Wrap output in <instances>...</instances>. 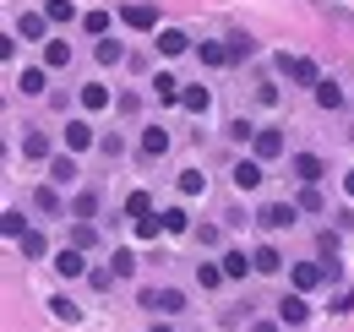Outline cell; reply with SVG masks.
<instances>
[{
    "label": "cell",
    "instance_id": "14",
    "mask_svg": "<svg viewBox=\"0 0 354 332\" xmlns=\"http://www.w3.org/2000/svg\"><path fill=\"white\" fill-rule=\"evenodd\" d=\"M49 316H55V322H71V327H77V322H82V305H71L66 294H55V299H49Z\"/></svg>",
    "mask_w": 354,
    "mask_h": 332
},
{
    "label": "cell",
    "instance_id": "34",
    "mask_svg": "<svg viewBox=\"0 0 354 332\" xmlns=\"http://www.w3.org/2000/svg\"><path fill=\"white\" fill-rule=\"evenodd\" d=\"M202 60H207V66H229L234 55H229V44H202Z\"/></svg>",
    "mask_w": 354,
    "mask_h": 332
},
{
    "label": "cell",
    "instance_id": "1",
    "mask_svg": "<svg viewBox=\"0 0 354 332\" xmlns=\"http://www.w3.org/2000/svg\"><path fill=\"white\" fill-rule=\"evenodd\" d=\"M142 305L153 316H175V311H185V294L180 289H142Z\"/></svg>",
    "mask_w": 354,
    "mask_h": 332
},
{
    "label": "cell",
    "instance_id": "36",
    "mask_svg": "<svg viewBox=\"0 0 354 332\" xmlns=\"http://www.w3.org/2000/svg\"><path fill=\"white\" fill-rule=\"evenodd\" d=\"M185 229H191V218H185L180 208H169V212H164V234H185Z\"/></svg>",
    "mask_w": 354,
    "mask_h": 332
},
{
    "label": "cell",
    "instance_id": "17",
    "mask_svg": "<svg viewBox=\"0 0 354 332\" xmlns=\"http://www.w3.org/2000/svg\"><path fill=\"white\" fill-rule=\"evenodd\" d=\"M153 93H158V104H180V93H185V87H180L175 77H169V71H158V82H153Z\"/></svg>",
    "mask_w": 354,
    "mask_h": 332
},
{
    "label": "cell",
    "instance_id": "12",
    "mask_svg": "<svg viewBox=\"0 0 354 332\" xmlns=\"http://www.w3.org/2000/svg\"><path fill=\"white\" fill-rule=\"evenodd\" d=\"M322 278H327V267H316V261H300V267H295V289L300 294H310Z\"/></svg>",
    "mask_w": 354,
    "mask_h": 332
},
{
    "label": "cell",
    "instance_id": "43",
    "mask_svg": "<svg viewBox=\"0 0 354 332\" xmlns=\"http://www.w3.org/2000/svg\"><path fill=\"white\" fill-rule=\"evenodd\" d=\"M229 44V55H234V60H245V55H251V39H240V33H234V39H223Z\"/></svg>",
    "mask_w": 354,
    "mask_h": 332
},
{
    "label": "cell",
    "instance_id": "22",
    "mask_svg": "<svg viewBox=\"0 0 354 332\" xmlns=\"http://www.w3.org/2000/svg\"><path fill=\"white\" fill-rule=\"evenodd\" d=\"M49 180L55 185H71L77 180V158H49Z\"/></svg>",
    "mask_w": 354,
    "mask_h": 332
},
{
    "label": "cell",
    "instance_id": "39",
    "mask_svg": "<svg viewBox=\"0 0 354 332\" xmlns=\"http://www.w3.org/2000/svg\"><path fill=\"white\" fill-rule=\"evenodd\" d=\"M158 229H164V218H136V234L142 240H158Z\"/></svg>",
    "mask_w": 354,
    "mask_h": 332
},
{
    "label": "cell",
    "instance_id": "44",
    "mask_svg": "<svg viewBox=\"0 0 354 332\" xmlns=\"http://www.w3.org/2000/svg\"><path fill=\"white\" fill-rule=\"evenodd\" d=\"M251 332H278V322H257V327H251Z\"/></svg>",
    "mask_w": 354,
    "mask_h": 332
},
{
    "label": "cell",
    "instance_id": "7",
    "mask_svg": "<svg viewBox=\"0 0 354 332\" xmlns=\"http://www.w3.org/2000/svg\"><path fill=\"white\" fill-rule=\"evenodd\" d=\"M251 153H257V158H278V153H283V131H257V136H251Z\"/></svg>",
    "mask_w": 354,
    "mask_h": 332
},
{
    "label": "cell",
    "instance_id": "28",
    "mask_svg": "<svg viewBox=\"0 0 354 332\" xmlns=\"http://www.w3.org/2000/svg\"><path fill=\"white\" fill-rule=\"evenodd\" d=\"M93 212H98V196H93V191H82V196L71 202V218H77V223H88Z\"/></svg>",
    "mask_w": 354,
    "mask_h": 332
},
{
    "label": "cell",
    "instance_id": "38",
    "mask_svg": "<svg viewBox=\"0 0 354 332\" xmlns=\"http://www.w3.org/2000/svg\"><path fill=\"white\" fill-rule=\"evenodd\" d=\"M180 191H185V196H196V191H207V174H196V169H191V174L180 180Z\"/></svg>",
    "mask_w": 354,
    "mask_h": 332
},
{
    "label": "cell",
    "instance_id": "30",
    "mask_svg": "<svg viewBox=\"0 0 354 332\" xmlns=\"http://www.w3.org/2000/svg\"><path fill=\"white\" fill-rule=\"evenodd\" d=\"M22 153H28V158H49V136H44V131H28Z\"/></svg>",
    "mask_w": 354,
    "mask_h": 332
},
{
    "label": "cell",
    "instance_id": "33",
    "mask_svg": "<svg viewBox=\"0 0 354 332\" xmlns=\"http://www.w3.org/2000/svg\"><path fill=\"white\" fill-rule=\"evenodd\" d=\"M82 28H88L93 39H104V33H109V11H88V17H82Z\"/></svg>",
    "mask_w": 354,
    "mask_h": 332
},
{
    "label": "cell",
    "instance_id": "3",
    "mask_svg": "<svg viewBox=\"0 0 354 332\" xmlns=\"http://www.w3.org/2000/svg\"><path fill=\"white\" fill-rule=\"evenodd\" d=\"M278 66L289 71V82H300V87H316V82H322L316 60H306V55H295V60H289V55H278Z\"/></svg>",
    "mask_w": 354,
    "mask_h": 332
},
{
    "label": "cell",
    "instance_id": "27",
    "mask_svg": "<svg viewBox=\"0 0 354 332\" xmlns=\"http://www.w3.org/2000/svg\"><path fill=\"white\" fill-rule=\"evenodd\" d=\"M126 212H131V218H153V196H147V191H131V196H126Z\"/></svg>",
    "mask_w": 354,
    "mask_h": 332
},
{
    "label": "cell",
    "instance_id": "24",
    "mask_svg": "<svg viewBox=\"0 0 354 332\" xmlns=\"http://www.w3.org/2000/svg\"><path fill=\"white\" fill-rule=\"evenodd\" d=\"M180 104H185L191 115H207V104H213V98H207V87H185V93H180Z\"/></svg>",
    "mask_w": 354,
    "mask_h": 332
},
{
    "label": "cell",
    "instance_id": "19",
    "mask_svg": "<svg viewBox=\"0 0 354 332\" xmlns=\"http://www.w3.org/2000/svg\"><path fill=\"white\" fill-rule=\"evenodd\" d=\"M158 49H164V55H185V49H191V39H185L180 28H164V33H158Z\"/></svg>",
    "mask_w": 354,
    "mask_h": 332
},
{
    "label": "cell",
    "instance_id": "46",
    "mask_svg": "<svg viewBox=\"0 0 354 332\" xmlns=\"http://www.w3.org/2000/svg\"><path fill=\"white\" fill-rule=\"evenodd\" d=\"M153 332H169V327H164V322H153Z\"/></svg>",
    "mask_w": 354,
    "mask_h": 332
},
{
    "label": "cell",
    "instance_id": "26",
    "mask_svg": "<svg viewBox=\"0 0 354 332\" xmlns=\"http://www.w3.org/2000/svg\"><path fill=\"white\" fill-rule=\"evenodd\" d=\"M17 246H22V256H28V261H39V256H44V234H39V229H28V234H22V240H17Z\"/></svg>",
    "mask_w": 354,
    "mask_h": 332
},
{
    "label": "cell",
    "instance_id": "15",
    "mask_svg": "<svg viewBox=\"0 0 354 332\" xmlns=\"http://www.w3.org/2000/svg\"><path fill=\"white\" fill-rule=\"evenodd\" d=\"M44 82H49V66H28V71L17 77V87H22L28 98H33V93H44Z\"/></svg>",
    "mask_w": 354,
    "mask_h": 332
},
{
    "label": "cell",
    "instance_id": "23",
    "mask_svg": "<svg viewBox=\"0 0 354 332\" xmlns=\"http://www.w3.org/2000/svg\"><path fill=\"white\" fill-rule=\"evenodd\" d=\"M251 261H257V273H278V267H283V256H278L272 246H257V250H251Z\"/></svg>",
    "mask_w": 354,
    "mask_h": 332
},
{
    "label": "cell",
    "instance_id": "18",
    "mask_svg": "<svg viewBox=\"0 0 354 332\" xmlns=\"http://www.w3.org/2000/svg\"><path fill=\"white\" fill-rule=\"evenodd\" d=\"M33 208L49 212V218H60V212H66V208H60V196H55V185H39V191H33Z\"/></svg>",
    "mask_w": 354,
    "mask_h": 332
},
{
    "label": "cell",
    "instance_id": "35",
    "mask_svg": "<svg viewBox=\"0 0 354 332\" xmlns=\"http://www.w3.org/2000/svg\"><path fill=\"white\" fill-rule=\"evenodd\" d=\"M109 267H115V278H131V273H136V250H115Z\"/></svg>",
    "mask_w": 354,
    "mask_h": 332
},
{
    "label": "cell",
    "instance_id": "8",
    "mask_svg": "<svg viewBox=\"0 0 354 332\" xmlns=\"http://www.w3.org/2000/svg\"><path fill=\"white\" fill-rule=\"evenodd\" d=\"M55 273H60V278H82V273H88V261H82V250H77V246H66L60 256H55Z\"/></svg>",
    "mask_w": 354,
    "mask_h": 332
},
{
    "label": "cell",
    "instance_id": "6",
    "mask_svg": "<svg viewBox=\"0 0 354 332\" xmlns=\"http://www.w3.org/2000/svg\"><path fill=\"white\" fill-rule=\"evenodd\" d=\"M229 180H234L240 191H257V185H262V158H240V164L229 169Z\"/></svg>",
    "mask_w": 354,
    "mask_h": 332
},
{
    "label": "cell",
    "instance_id": "32",
    "mask_svg": "<svg viewBox=\"0 0 354 332\" xmlns=\"http://www.w3.org/2000/svg\"><path fill=\"white\" fill-rule=\"evenodd\" d=\"M0 229H6L11 240H22V234H28V223H22V212H17V208H11V212H0Z\"/></svg>",
    "mask_w": 354,
    "mask_h": 332
},
{
    "label": "cell",
    "instance_id": "31",
    "mask_svg": "<svg viewBox=\"0 0 354 332\" xmlns=\"http://www.w3.org/2000/svg\"><path fill=\"white\" fill-rule=\"evenodd\" d=\"M196 278H202V289H218L229 273H223V261H218V267H213V261H202V267H196Z\"/></svg>",
    "mask_w": 354,
    "mask_h": 332
},
{
    "label": "cell",
    "instance_id": "41",
    "mask_svg": "<svg viewBox=\"0 0 354 332\" xmlns=\"http://www.w3.org/2000/svg\"><path fill=\"white\" fill-rule=\"evenodd\" d=\"M71 246H77V250L93 246V223H77V229H71Z\"/></svg>",
    "mask_w": 354,
    "mask_h": 332
},
{
    "label": "cell",
    "instance_id": "20",
    "mask_svg": "<svg viewBox=\"0 0 354 332\" xmlns=\"http://www.w3.org/2000/svg\"><path fill=\"white\" fill-rule=\"evenodd\" d=\"M316 104H322V109H344V87L338 82H316Z\"/></svg>",
    "mask_w": 354,
    "mask_h": 332
},
{
    "label": "cell",
    "instance_id": "16",
    "mask_svg": "<svg viewBox=\"0 0 354 332\" xmlns=\"http://www.w3.org/2000/svg\"><path fill=\"white\" fill-rule=\"evenodd\" d=\"M251 267H257V261H251L245 250H223V273H229V278H245Z\"/></svg>",
    "mask_w": 354,
    "mask_h": 332
},
{
    "label": "cell",
    "instance_id": "25",
    "mask_svg": "<svg viewBox=\"0 0 354 332\" xmlns=\"http://www.w3.org/2000/svg\"><path fill=\"white\" fill-rule=\"evenodd\" d=\"M104 104H109V87H104V82L82 87V109H88V115H93V109H104Z\"/></svg>",
    "mask_w": 354,
    "mask_h": 332
},
{
    "label": "cell",
    "instance_id": "2",
    "mask_svg": "<svg viewBox=\"0 0 354 332\" xmlns=\"http://www.w3.org/2000/svg\"><path fill=\"white\" fill-rule=\"evenodd\" d=\"M120 22H126V28H136V33H147V28H158V6L131 0V6H120Z\"/></svg>",
    "mask_w": 354,
    "mask_h": 332
},
{
    "label": "cell",
    "instance_id": "45",
    "mask_svg": "<svg viewBox=\"0 0 354 332\" xmlns=\"http://www.w3.org/2000/svg\"><path fill=\"white\" fill-rule=\"evenodd\" d=\"M344 191H349V196H354V169H349V174H344Z\"/></svg>",
    "mask_w": 354,
    "mask_h": 332
},
{
    "label": "cell",
    "instance_id": "21",
    "mask_svg": "<svg viewBox=\"0 0 354 332\" xmlns=\"http://www.w3.org/2000/svg\"><path fill=\"white\" fill-rule=\"evenodd\" d=\"M44 66H49V71H60V66H71V44L49 39V49H44Z\"/></svg>",
    "mask_w": 354,
    "mask_h": 332
},
{
    "label": "cell",
    "instance_id": "5",
    "mask_svg": "<svg viewBox=\"0 0 354 332\" xmlns=\"http://www.w3.org/2000/svg\"><path fill=\"white\" fill-rule=\"evenodd\" d=\"M306 316H310V305H306V294H300V289L278 299V322H283V327H300Z\"/></svg>",
    "mask_w": 354,
    "mask_h": 332
},
{
    "label": "cell",
    "instance_id": "9",
    "mask_svg": "<svg viewBox=\"0 0 354 332\" xmlns=\"http://www.w3.org/2000/svg\"><path fill=\"white\" fill-rule=\"evenodd\" d=\"M44 33H49L44 11H22V17H17V39H44Z\"/></svg>",
    "mask_w": 354,
    "mask_h": 332
},
{
    "label": "cell",
    "instance_id": "10",
    "mask_svg": "<svg viewBox=\"0 0 354 332\" xmlns=\"http://www.w3.org/2000/svg\"><path fill=\"white\" fill-rule=\"evenodd\" d=\"M93 142H98V136H93L88 120H71V125H66V147H71V153H88Z\"/></svg>",
    "mask_w": 354,
    "mask_h": 332
},
{
    "label": "cell",
    "instance_id": "42",
    "mask_svg": "<svg viewBox=\"0 0 354 332\" xmlns=\"http://www.w3.org/2000/svg\"><path fill=\"white\" fill-rule=\"evenodd\" d=\"M295 208H306V212H322V196H316V185H306V191H300V202H295Z\"/></svg>",
    "mask_w": 354,
    "mask_h": 332
},
{
    "label": "cell",
    "instance_id": "29",
    "mask_svg": "<svg viewBox=\"0 0 354 332\" xmlns=\"http://www.w3.org/2000/svg\"><path fill=\"white\" fill-rule=\"evenodd\" d=\"M120 60H126L120 44H115V39H98V66H120Z\"/></svg>",
    "mask_w": 354,
    "mask_h": 332
},
{
    "label": "cell",
    "instance_id": "40",
    "mask_svg": "<svg viewBox=\"0 0 354 332\" xmlns=\"http://www.w3.org/2000/svg\"><path fill=\"white\" fill-rule=\"evenodd\" d=\"M229 136H234V142H251V136H257V125H251V120H229Z\"/></svg>",
    "mask_w": 354,
    "mask_h": 332
},
{
    "label": "cell",
    "instance_id": "37",
    "mask_svg": "<svg viewBox=\"0 0 354 332\" xmlns=\"http://www.w3.org/2000/svg\"><path fill=\"white\" fill-rule=\"evenodd\" d=\"M44 17L49 22H71V0H44Z\"/></svg>",
    "mask_w": 354,
    "mask_h": 332
},
{
    "label": "cell",
    "instance_id": "4",
    "mask_svg": "<svg viewBox=\"0 0 354 332\" xmlns=\"http://www.w3.org/2000/svg\"><path fill=\"white\" fill-rule=\"evenodd\" d=\"M295 218H300V208H295V202H267V208L257 212V223H262V229H289Z\"/></svg>",
    "mask_w": 354,
    "mask_h": 332
},
{
    "label": "cell",
    "instance_id": "13",
    "mask_svg": "<svg viewBox=\"0 0 354 332\" xmlns=\"http://www.w3.org/2000/svg\"><path fill=\"white\" fill-rule=\"evenodd\" d=\"M142 153H147V158H164V153H169V131H158V125L142 131Z\"/></svg>",
    "mask_w": 354,
    "mask_h": 332
},
{
    "label": "cell",
    "instance_id": "11",
    "mask_svg": "<svg viewBox=\"0 0 354 332\" xmlns=\"http://www.w3.org/2000/svg\"><path fill=\"white\" fill-rule=\"evenodd\" d=\"M327 169H322V158L316 153H295V180H306V185H316Z\"/></svg>",
    "mask_w": 354,
    "mask_h": 332
}]
</instances>
